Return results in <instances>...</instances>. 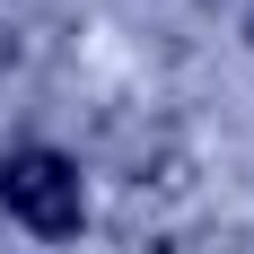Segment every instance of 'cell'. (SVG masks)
<instances>
[{
    "instance_id": "6da1fadb",
    "label": "cell",
    "mask_w": 254,
    "mask_h": 254,
    "mask_svg": "<svg viewBox=\"0 0 254 254\" xmlns=\"http://www.w3.org/2000/svg\"><path fill=\"white\" fill-rule=\"evenodd\" d=\"M0 202H9V219H26L35 237H70L79 210H88V193H79V167L62 149H9L0 158Z\"/></svg>"
}]
</instances>
